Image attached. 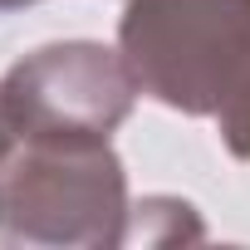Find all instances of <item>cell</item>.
<instances>
[{
	"instance_id": "3957f363",
	"label": "cell",
	"mask_w": 250,
	"mask_h": 250,
	"mask_svg": "<svg viewBox=\"0 0 250 250\" xmlns=\"http://www.w3.org/2000/svg\"><path fill=\"white\" fill-rule=\"evenodd\" d=\"M138 79L123 49L93 40L40 44L0 74V103L20 143L30 138H113L133 118Z\"/></svg>"
},
{
	"instance_id": "5b68a950",
	"label": "cell",
	"mask_w": 250,
	"mask_h": 250,
	"mask_svg": "<svg viewBox=\"0 0 250 250\" xmlns=\"http://www.w3.org/2000/svg\"><path fill=\"white\" fill-rule=\"evenodd\" d=\"M15 147H20V138H15V128H10V118H5V103H0V167L10 162Z\"/></svg>"
},
{
	"instance_id": "8992f818",
	"label": "cell",
	"mask_w": 250,
	"mask_h": 250,
	"mask_svg": "<svg viewBox=\"0 0 250 250\" xmlns=\"http://www.w3.org/2000/svg\"><path fill=\"white\" fill-rule=\"evenodd\" d=\"M25 5H40V0H0V15L5 10H25Z\"/></svg>"
},
{
	"instance_id": "6da1fadb",
	"label": "cell",
	"mask_w": 250,
	"mask_h": 250,
	"mask_svg": "<svg viewBox=\"0 0 250 250\" xmlns=\"http://www.w3.org/2000/svg\"><path fill=\"white\" fill-rule=\"evenodd\" d=\"M118 49L147 98L221 123L250 98V0H128Z\"/></svg>"
},
{
	"instance_id": "7a4b0ae2",
	"label": "cell",
	"mask_w": 250,
	"mask_h": 250,
	"mask_svg": "<svg viewBox=\"0 0 250 250\" xmlns=\"http://www.w3.org/2000/svg\"><path fill=\"white\" fill-rule=\"evenodd\" d=\"M128 172L108 138H30L0 167V245L103 250L128 235Z\"/></svg>"
},
{
	"instance_id": "277c9868",
	"label": "cell",
	"mask_w": 250,
	"mask_h": 250,
	"mask_svg": "<svg viewBox=\"0 0 250 250\" xmlns=\"http://www.w3.org/2000/svg\"><path fill=\"white\" fill-rule=\"evenodd\" d=\"M201 235V221L187 201L177 196H147L133 206L128 216V235H123V245H172V240H196Z\"/></svg>"
}]
</instances>
